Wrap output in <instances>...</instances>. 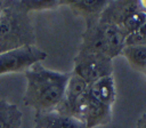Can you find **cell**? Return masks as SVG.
<instances>
[{"mask_svg":"<svg viewBox=\"0 0 146 128\" xmlns=\"http://www.w3.org/2000/svg\"><path fill=\"white\" fill-rule=\"evenodd\" d=\"M108 1L105 0H63L58 1L59 6H67L72 11L82 17L86 22V26L90 27L99 22L100 15L106 8Z\"/></svg>","mask_w":146,"mask_h":128,"instance_id":"cell-8","label":"cell"},{"mask_svg":"<svg viewBox=\"0 0 146 128\" xmlns=\"http://www.w3.org/2000/svg\"><path fill=\"white\" fill-rule=\"evenodd\" d=\"M88 88L89 85L84 80L71 72L64 97L55 111L82 120L83 110L88 97Z\"/></svg>","mask_w":146,"mask_h":128,"instance_id":"cell-6","label":"cell"},{"mask_svg":"<svg viewBox=\"0 0 146 128\" xmlns=\"http://www.w3.org/2000/svg\"><path fill=\"white\" fill-rule=\"evenodd\" d=\"M89 95L103 104L113 106L116 98V89L113 75L105 77L98 81L89 85Z\"/></svg>","mask_w":146,"mask_h":128,"instance_id":"cell-11","label":"cell"},{"mask_svg":"<svg viewBox=\"0 0 146 128\" xmlns=\"http://www.w3.org/2000/svg\"><path fill=\"white\" fill-rule=\"evenodd\" d=\"M23 112L16 104L0 99V128H21Z\"/></svg>","mask_w":146,"mask_h":128,"instance_id":"cell-12","label":"cell"},{"mask_svg":"<svg viewBox=\"0 0 146 128\" xmlns=\"http://www.w3.org/2000/svg\"><path fill=\"white\" fill-rule=\"evenodd\" d=\"M22 8L26 11V13H31V11H40V10H47V9H52L56 8L58 5V1L56 0H51V1H19Z\"/></svg>","mask_w":146,"mask_h":128,"instance_id":"cell-15","label":"cell"},{"mask_svg":"<svg viewBox=\"0 0 146 128\" xmlns=\"http://www.w3.org/2000/svg\"><path fill=\"white\" fill-rule=\"evenodd\" d=\"M78 53L95 54L113 59L102 23L98 22L95 25L86 29L84 33L82 34Z\"/></svg>","mask_w":146,"mask_h":128,"instance_id":"cell-7","label":"cell"},{"mask_svg":"<svg viewBox=\"0 0 146 128\" xmlns=\"http://www.w3.org/2000/svg\"><path fill=\"white\" fill-rule=\"evenodd\" d=\"M102 24H103L104 33H105V37H106V40H107V43L111 50L112 58H114L119 56L122 49L124 48V40L127 37V33L116 25L106 24V23H102Z\"/></svg>","mask_w":146,"mask_h":128,"instance_id":"cell-13","label":"cell"},{"mask_svg":"<svg viewBox=\"0 0 146 128\" xmlns=\"http://www.w3.org/2000/svg\"><path fill=\"white\" fill-rule=\"evenodd\" d=\"M136 128H146V113L143 114V115L138 119Z\"/></svg>","mask_w":146,"mask_h":128,"instance_id":"cell-17","label":"cell"},{"mask_svg":"<svg viewBox=\"0 0 146 128\" xmlns=\"http://www.w3.org/2000/svg\"><path fill=\"white\" fill-rule=\"evenodd\" d=\"M34 128H88L87 125L74 117L62 114L57 111L35 112Z\"/></svg>","mask_w":146,"mask_h":128,"instance_id":"cell-10","label":"cell"},{"mask_svg":"<svg viewBox=\"0 0 146 128\" xmlns=\"http://www.w3.org/2000/svg\"><path fill=\"white\" fill-rule=\"evenodd\" d=\"M2 7H3V1H0V14H1V10H2Z\"/></svg>","mask_w":146,"mask_h":128,"instance_id":"cell-18","label":"cell"},{"mask_svg":"<svg viewBox=\"0 0 146 128\" xmlns=\"http://www.w3.org/2000/svg\"><path fill=\"white\" fill-rule=\"evenodd\" d=\"M35 35L30 14L19 1H3L0 14V54L34 45Z\"/></svg>","mask_w":146,"mask_h":128,"instance_id":"cell-2","label":"cell"},{"mask_svg":"<svg viewBox=\"0 0 146 128\" xmlns=\"http://www.w3.org/2000/svg\"><path fill=\"white\" fill-rule=\"evenodd\" d=\"M146 45V23L138 30L129 33L124 40V47H135Z\"/></svg>","mask_w":146,"mask_h":128,"instance_id":"cell-16","label":"cell"},{"mask_svg":"<svg viewBox=\"0 0 146 128\" xmlns=\"http://www.w3.org/2000/svg\"><path fill=\"white\" fill-rule=\"evenodd\" d=\"M112 107L113 106H108L95 99L89 95V91H88V97H87V102L83 110L82 121L87 125L88 128H95V127L108 125L113 118Z\"/></svg>","mask_w":146,"mask_h":128,"instance_id":"cell-9","label":"cell"},{"mask_svg":"<svg viewBox=\"0 0 146 128\" xmlns=\"http://www.w3.org/2000/svg\"><path fill=\"white\" fill-rule=\"evenodd\" d=\"M120 55L127 59L131 69L146 74V45L124 47Z\"/></svg>","mask_w":146,"mask_h":128,"instance_id":"cell-14","label":"cell"},{"mask_svg":"<svg viewBox=\"0 0 146 128\" xmlns=\"http://www.w3.org/2000/svg\"><path fill=\"white\" fill-rule=\"evenodd\" d=\"M99 22L116 25L128 35L146 23V13L139 1H108Z\"/></svg>","mask_w":146,"mask_h":128,"instance_id":"cell-3","label":"cell"},{"mask_svg":"<svg viewBox=\"0 0 146 128\" xmlns=\"http://www.w3.org/2000/svg\"><path fill=\"white\" fill-rule=\"evenodd\" d=\"M113 59L108 57L84 53H78L74 57L72 73L80 77L88 85H91L105 77L113 75Z\"/></svg>","mask_w":146,"mask_h":128,"instance_id":"cell-5","label":"cell"},{"mask_svg":"<svg viewBox=\"0 0 146 128\" xmlns=\"http://www.w3.org/2000/svg\"><path fill=\"white\" fill-rule=\"evenodd\" d=\"M47 53L35 45L24 46L0 54V75L25 72L32 65L46 59Z\"/></svg>","mask_w":146,"mask_h":128,"instance_id":"cell-4","label":"cell"},{"mask_svg":"<svg viewBox=\"0 0 146 128\" xmlns=\"http://www.w3.org/2000/svg\"><path fill=\"white\" fill-rule=\"evenodd\" d=\"M26 87L23 101L26 106L35 112H49L56 110L64 97L71 72L48 70L36 63L24 72Z\"/></svg>","mask_w":146,"mask_h":128,"instance_id":"cell-1","label":"cell"}]
</instances>
